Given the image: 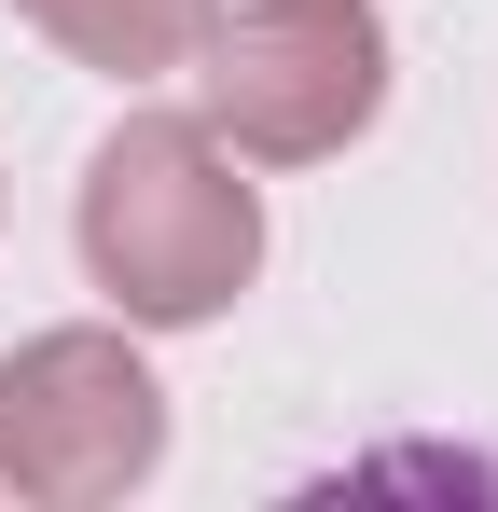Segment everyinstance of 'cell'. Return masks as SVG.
Segmentation results:
<instances>
[{
    "instance_id": "obj_1",
    "label": "cell",
    "mask_w": 498,
    "mask_h": 512,
    "mask_svg": "<svg viewBox=\"0 0 498 512\" xmlns=\"http://www.w3.org/2000/svg\"><path fill=\"white\" fill-rule=\"evenodd\" d=\"M83 277L139 319V333H194L263 277V194L236 180V153L194 111H125L83 153Z\"/></svg>"
},
{
    "instance_id": "obj_2",
    "label": "cell",
    "mask_w": 498,
    "mask_h": 512,
    "mask_svg": "<svg viewBox=\"0 0 498 512\" xmlns=\"http://www.w3.org/2000/svg\"><path fill=\"white\" fill-rule=\"evenodd\" d=\"M194 70V125L236 167H319L388 111V14L374 0H222Z\"/></svg>"
},
{
    "instance_id": "obj_3",
    "label": "cell",
    "mask_w": 498,
    "mask_h": 512,
    "mask_svg": "<svg viewBox=\"0 0 498 512\" xmlns=\"http://www.w3.org/2000/svg\"><path fill=\"white\" fill-rule=\"evenodd\" d=\"M153 471H166V388L125 333L70 319V333H28L0 360V485L14 499L97 512L125 485H153Z\"/></svg>"
},
{
    "instance_id": "obj_4",
    "label": "cell",
    "mask_w": 498,
    "mask_h": 512,
    "mask_svg": "<svg viewBox=\"0 0 498 512\" xmlns=\"http://www.w3.org/2000/svg\"><path fill=\"white\" fill-rule=\"evenodd\" d=\"M56 56H83V70H111V84H153V70H180L194 42H208V14L222 0H14Z\"/></svg>"
}]
</instances>
